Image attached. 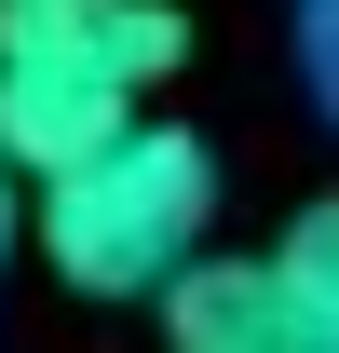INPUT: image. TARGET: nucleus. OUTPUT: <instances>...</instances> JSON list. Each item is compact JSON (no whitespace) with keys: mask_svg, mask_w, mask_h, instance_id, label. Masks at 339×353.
Masks as SVG:
<instances>
[{"mask_svg":"<svg viewBox=\"0 0 339 353\" xmlns=\"http://www.w3.org/2000/svg\"><path fill=\"white\" fill-rule=\"evenodd\" d=\"M204 218H217V163H204V136H176V123H123L95 163L41 176L28 245H41L54 285H82V299H163L176 259L204 245Z\"/></svg>","mask_w":339,"mask_h":353,"instance_id":"nucleus-1","label":"nucleus"},{"mask_svg":"<svg viewBox=\"0 0 339 353\" xmlns=\"http://www.w3.org/2000/svg\"><path fill=\"white\" fill-rule=\"evenodd\" d=\"M0 54H68L109 82H176L190 68V14L176 0H0Z\"/></svg>","mask_w":339,"mask_h":353,"instance_id":"nucleus-2","label":"nucleus"},{"mask_svg":"<svg viewBox=\"0 0 339 353\" xmlns=\"http://www.w3.org/2000/svg\"><path fill=\"white\" fill-rule=\"evenodd\" d=\"M123 123H136V82L68 68V54H0V150H14V176H68V163H95Z\"/></svg>","mask_w":339,"mask_h":353,"instance_id":"nucleus-3","label":"nucleus"},{"mask_svg":"<svg viewBox=\"0 0 339 353\" xmlns=\"http://www.w3.org/2000/svg\"><path fill=\"white\" fill-rule=\"evenodd\" d=\"M163 326L190 353H312V326H298V299H285V272L271 259H176V285H163Z\"/></svg>","mask_w":339,"mask_h":353,"instance_id":"nucleus-4","label":"nucleus"},{"mask_svg":"<svg viewBox=\"0 0 339 353\" xmlns=\"http://www.w3.org/2000/svg\"><path fill=\"white\" fill-rule=\"evenodd\" d=\"M271 272H285V299H298V326H312V353H339V190L285 218Z\"/></svg>","mask_w":339,"mask_h":353,"instance_id":"nucleus-5","label":"nucleus"},{"mask_svg":"<svg viewBox=\"0 0 339 353\" xmlns=\"http://www.w3.org/2000/svg\"><path fill=\"white\" fill-rule=\"evenodd\" d=\"M298 82H312V109L339 136V0H298Z\"/></svg>","mask_w":339,"mask_h":353,"instance_id":"nucleus-6","label":"nucleus"},{"mask_svg":"<svg viewBox=\"0 0 339 353\" xmlns=\"http://www.w3.org/2000/svg\"><path fill=\"white\" fill-rule=\"evenodd\" d=\"M28 245V190H14V150H0V259Z\"/></svg>","mask_w":339,"mask_h":353,"instance_id":"nucleus-7","label":"nucleus"}]
</instances>
